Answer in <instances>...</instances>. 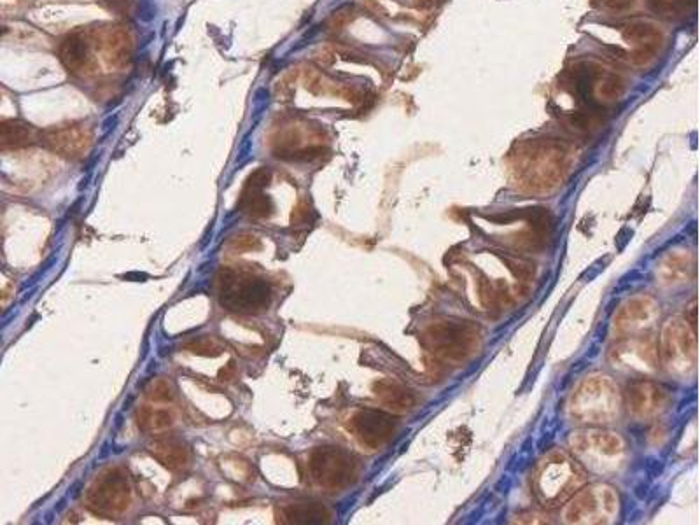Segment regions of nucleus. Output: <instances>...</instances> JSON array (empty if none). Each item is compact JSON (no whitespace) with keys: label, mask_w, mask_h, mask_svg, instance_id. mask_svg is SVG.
Wrapping results in <instances>:
<instances>
[{"label":"nucleus","mask_w":700,"mask_h":525,"mask_svg":"<svg viewBox=\"0 0 700 525\" xmlns=\"http://www.w3.org/2000/svg\"><path fill=\"white\" fill-rule=\"evenodd\" d=\"M658 314L660 310H658L657 300L648 294H639L625 301L622 307L618 308L613 328L616 335H641L646 329L653 328Z\"/></svg>","instance_id":"f8f14e48"},{"label":"nucleus","mask_w":700,"mask_h":525,"mask_svg":"<svg viewBox=\"0 0 700 525\" xmlns=\"http://www.w3.org/2000/svg\"><path fill=\"white\" fill-rule=\"evenodd\" d=\"M42 140L49 151H53L58 156L67 158V160H79L88 153V149L91 147L93 130L83 123L60 126V128L44 133Z\"/></svg>","instance_id":"4468645a"},{"label":"nucleus","mask_w":700,"mask_h":525,"mask_svg":"<svg viewBox=\"0 0 700 525\" xmlns=\"http://www.w3.org/2000/svg\"><path fill=\"white\" fill-rule=\"evenodd\" d=\"M354 18V11L352 7H342L340 11H336L331 18H329V27L333 30H340V28L345 27L349 21Z\"/></svg>","instance_id":"2f4dec72"},{"label":"nucleus","mask_w":700,"mask_h":525,"mask_svg":"<svg viewBox=\"0 0 700 525\" xmlns=\"http://www.w3.org/2000/svg\"><path fill=\"white\" fill-rule=\"evenodd\" d=\"M277 522L289 525L328 524L331 513L317 501H291L277 508Z\"/></svg>","instance_id":"f3484780"},{"label":"nucleus","mask_w":700,"mask_h":525,"mask_svg":"<svg viewBox=\"0 0 700 525\" xmlns=\"http://www.w3.org/2000/svg\"><path fill=\"white\" fill-rule=\"evenodd\" d=\"M660 42L662 41H650L639 44L632 53H629L630 62L634 63V65H646V63H650L651 60L655 58V55H657Z\"/></svg>","instance_id":"cd10ccee"},{"label":"nucleus","mask_w":700,"mask_h":525,"mask_svg":"<svg viewBox=\"0 0 700 525\" xmlns=\"http://www.w3.org/2000/svg\"><path fill=\"white\" fill-rule=\"evenodd\" d=\"M646 4L651 13L660 14V16H672L678 13V7L672 0H646Z\"/></svg>","instance_id":"7c9ffc66"},{"label":"nucleus","mask_w":700,"mask_h":525,"mask_svg":"<svg viewBox=\"0 0 700 525\" xmlns=\"http://www.w3.org/2000/svg\"><path fill=\"white\" fill-rule=\"evenodd\" d=\"M629 412L639 420H648L664 412L667 406V392L664 387L651 380H636L627 389Z\"/></svg>","instance_id":"2eb2a0df"},{"label":"nucleus","mask_w":700,"mask_h":525,"mask_svg":"<svg viewBox=\"0 0 700 525\" xmlns=\"http://www.w3.org/2000/svg\"><path fill=\"white\" fill-rule=\"evenodd\" d=\"M37 140L34 128L20 119L0 121V153L32 146Z\"/></svg>","instance_id":"aec40b11"},{"label":"nucleus","mask_w":700,"mask_h":525,"mask_svg":"<svg viewBox=\"0 0 700 525\" xmlns=\"http://www.w3.org/2000/svg\"><path fill=\"white\" fill-rule=\"evenodd\" d=\"M216 291L219 303L235 314H261L272 301V286L268 280L237 268L219 270Z\"/></svg>","instance_id":"20e7f679"},{"label":"nucleus","mask_w":700,"mask_h":525,"mask_svg":"<svg viewBox=\"0 0 700 525\" xmlns=\"http://www.w3.org/2000/svg\"><path fill=\"white\" fill-rule=\"evenodd\" d=\"M480 329L469 321H440L429 324L422 343L431 354L450 363H464L480 349Z\"/></svg>","instance_id":"423d86ee"},{"label":"nucleus","mask_w":700,"mask_h":525,"mask_svg":"<svg viewBox=\"0 0 700 525\" xmlns=\"http://www.w3.org/2000/svg\"><path fill=\"white\" fill-rule=\"evenodd\" d=\"M139 426L146 433H163L174 426V413L165 406L154 408V406H142L139 410Z\"/></svg>","instance_id":"5701e85b"},{"label":"nucleus","mask_w":700,"mask_h":525,"mask_svg":"<svg viewBox=\"0 0 700 525\" xmlns=\"http://www.w3.org/2000/svg\"><path fill=\"white\" fill-rule=\"evenodd\" d=\"M310 476L321 489L343 490L356 480L357 461L340 447H317L308 457Z\"/></svg>","instance_id":"1a4fd4ad"},{"label":"nucleus","mask_w":700,"mask_h":525,"mask_svg":"<svg viewBox=\"0 0 700 525\" xmlns=\"http://www.w3.org/2000/svg\"><path fill=\"white\" fill-rule=\"evenodd\" d=\"M576 461L597 475H611L627 461V445L620 434L602 429L576 433L569 440Z\"/></svg>","instance_id":"39448f33"},{"label":"nucleus","mask_w":700,"mask_h":525,"mask_svg":"<svg viewBox=\"0 0 700 525\" xmlns=\"http://www.w3.org/2000/svg\"><path fill=\"white\" fill-rule=\"evenodd\" d=\"M622 396L609 377H588L574 389L569 415L583 426H606L618 419Z\"/></svg>","instance_id":"7ed1b4c3"},{"label":"nucleus","mask_w":700,"mask_h":525,"mask_svg":"<svg viewBox=\"0 0 700 525\" xmlns=\"http://www.w3.org/2000/svg\"><path fill=\"white\" fill-rule=\"evenodd\" d=\"M692 258L685 251H671L657 266V277L664 286H681L690 279Z\"/></svg>","instance_id":"6ab92c4d"},{"label":"nucleus","mask_w":700,"mask_h":525,"mask_svg":"<svg viewBox=\"0 0 700 525\" xmlns=\"http://www.w3.org/2000/svg\"><path fill=\"white\" fill-rule=\"evenodd\" d=\"M623 39L629 42L662 41V32L658 30L657 25H653L650 21L636 20L630 21L622 28Z\"/></svg>","instance_id":"b1692460"},{"label":"nucleus","mask_w":700,"mask_h":525,"mask_svg":"<svg viewBox=\"0 0 700 525\" xmlns=\"http://www.w3.org/2000/svg\"><path fill=\"white\" fill-rule=\"evenodd\" d=\"M0 97H2V91H0Z\"/></svg>","instance_id":"f704fd0d"},{"label":"nucleus","mask_w":700,"mask_h":525,"mask_svg":"<svg viewBox=\"0 0 700 525\" xmlns=\"http://www.w3.org/2000/svg\"><path fill=\"white\" fill-rule=\"evenodd\" d=\"M373 392H375L378 401L391 412H408L415 405L413 392L403 387V385L396 384V382L380 380V382L373 385Z\"/></svg>","instance_id":"412c9836"},{"label":"nucleus","mask_w":700,"mask_h":525,"mask_svg":"<svg viewBox=\"0 0 700 525\" xmlns=\"http://www.w3.org/2000/svg\"><path fill=\"white\" fill-rule=\"evenodd\" d=\"M146 396L147 399L153 401V403L165 405V403H170V401L174 399V389H172V385H170L167 378H156V380L151 382V385L147 387Z\"/></svg>","instance_id":"a878e982"},{"label":"nucleus","mask_w":700,"mask_h":525,"mask_svg":"<svg viewBox=\"0 0 700 525\" xmlns=\"http://www.w3.org/2000/svg\"><path fill=\"white\" fill-rule=\"evenodd\" d=\"M184 349L196 356L216 357L223 354V345L214 338H196L193 342L186 343Z\"/></svg>","instance_id":"393cba45"},{"label":"nucleus","mask_w":700,"mask_h":525,"mask_svg":"<svg viewBox=\"0 0 700 525\" xmlns=\"http://www.w3.org/2000/svg\"><path fill=\"white\" fill-rule=\"evenodd\" d=\"M604 4L613 11H623V9H629L634 4V0H604Z\"/></svg>","instance_id":"473e14b6"},{"label":"nucleus","mask_w":700,"mask_h":525,"mask_svg":"<svg viewBox=\"0 0 700 525\" xmlns=\"http://www.w3.org/2000/svg\"><path fill=\"white\" fill-rule=\"evenodd\" d=\"M149 454L170 471H182L191 464V452L188 445L175 438H160L149 445Z\"/></svg>","instance_id":"a211bd4d"},{"label":"nucleus","mask_w":700,"mask_h":525,"mask_svg":"<svg viewBox=\"0 0 700 525\" xmlns=\"http://www.w3.org/2000/svg\"><path fill=\"white\" fill-rule=\"evenodd\" d=\"M270 181H272V174H270V170H266V168H258V170H254V172L249 175V179L245 181L244 188L266 189V186L270 184Z\"/></svg>","instance_id":"c756f323"},{"label":"nucleus","mask_w":700,"mask_h":525,"mask_svg":"<svg viewBox=\"0 0 700 525\" xmlns=\"http://www.w3.org/2000/svg\"><path fill=\"white\" fill-rule=\"evenodd\" d=\"M58 56L63 67L69 70L70 74L83 76L86 72H91L95 67L93 60V39L86 37L81 32H74L63 39L58 49Z\"/></svg>","instance_id":"dca6fc26"},{"label":"nucleus","mask_w":700,"mask_h":525,"mask_svg":"<svg viewBox=\"0 0 700 525\" xmlns=\"http://www.w3.org/2000/svg\"><path fill=\"white\" fill-rule=\"evenodd\" d=\"M240 210L245 216L266 219L273 214V202L265 195V189L244 188L240 196Z\"/></svg>","instance_id":"4be33fe9"},{"label":"nucleus","mask_w":700,"mask_h":525,"mask_svg":"<svg viewBox=\"0 0 700 525\" xmlns=\"http://www.w3.org/2000/svg\"><path fill=\"white\" fill-rule=\"evenodd\" d=\"M233 370H235V363H228L224 370L219 371V377L223 378V380H230L231 371Z\"/></svg>","instance_id":"72a5a7b5"},{"label":"nucleus","mask_w":700,"mask_h":525,"mask_svg":"<svg viewBox=\"0 0 700 525\" xmlns=\"http://www.w3.org/2000/svg\"><path fill=\"white\" fill-rule=\"evenodd\" d=\"M569 161L571 154L559 140H531L511 156V177L525 193H550L564 181Z\"/></svg>","instance_id":"f257e3e1"},{"label":"nucleus","mask_w":700,"mask_h":525,"mask_svg":"<svg viewBox=\"0 0 700 525\" xmlns=\"http://www.w3.org/2000/svg\"><path fill=\"white\" fill-rule=\"evenodd\" d=\"M611 363L627 375H653L658 370V347L651 336H627L611 350Z\"/></svg>","instance_id":"9b49d317"},{"label":"nucleus","mask_w":700,"mask_h":525,"mask_svg":"<svg viewBox=\"0 0 700 525\" xmlns=\"http://www.w3.org/2000/svg\"><path fill=\"white\" fill-rule=\"evenodd\" d=\"M623 91H625V79L618 74H608L599 84L597 93L604 100H616L622 97Z\"/></svg>","instance_id":"bb28decb"},{"label":"nucleus","mask_w":700,"mask_h":525,"mask_svg":"<svg viewBox=\"0 0 700 525\" xmlns=\"http://www.w3.org/2000/svg\"><path fill=\"white\" fill-rule=\"evenodd\" d=\"M662 363L671 375L690 377L697 366V338L688 321L671 319L662 329Z\"/></svg>","instance_id":"9d476101"},{"label":"nucleus","mask_w":700,"mask_h":525,"mask_svg":"<svg viewBox=\"0 0 700 525\" xmlns=\"http://www.w3.org/2000/svg\"><path fill=\"white\" fill-rule=\"evenodd\" d=\"M132 503V485L125 469L111 468L104 471L93 482L86 506L100 518H118L130 508Z\"/></svg>","instance_id":"6e6552de"},{"label":"nucleus","mask_w":700,"mask_h":525,"mask_svg":"<svg viewBox=\"0 0 700 525\" xmlns=\"http://www.w3.org/2000/svg\"><path fill=\"white\" fill-rule=\"evenodd\" d=\"M618 494L609 485H590L578 490L564 511V522L576 525L613 524L618 517Z\"/></svg>","instance_id":"0eeeda50"},{"label":"nucleus","mask_w":700,"mask_h":525,"mask_svg":"<svg viewBox=\"0 0 700 525\" xmlns=\"http://www.w3.org/2000/svg\"><path fill=\"white\" fill-rule=\"evenodd\" d=\"M350 429L363 447L378 450L396 433V422L389 413L366 408L354 413L350 419Z\"/></svg>","instance_id":"ddd939ff"},{"label":"nucleus","mask_w":700,"mask_h":525,"mask_svg":"<svg viewBox=\"0 0 700 525\" xmlns=\"http://www.w3.org/2000/svg\"><path fill=\"white\" fill-rule=\"evenodd\" d=\"M230 245L231 249L237 252H251L261 249V242H259L258 238L252 237V235H245V233L233 238Z\"/></svg>","instance_id":"c85d7f7f"},{"label":"nucleus","mask_w":700,"mask_h":525,"mask_svg":"<svg viewBox=\"0 0 700 525\" xmlns=\"http://www.w3.org/2000/svg\"><path fill=\"white\" fill-rule=\"evenodd\" d=\"M585 483L587 473L580 462L559 450L546 455L532 476L534 496L546 508L566 503Z\"/></svg>","instance_id":"f03ea898"}]
</instances>
